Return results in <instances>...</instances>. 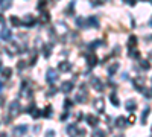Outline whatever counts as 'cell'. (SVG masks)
<instances>
[{"instance_id":"30bf717a","label":"cell","mask_w":152,"mask_h":137,"mask_svg":"<svg viewBox=\"0 0 152 137\" xmlns=\"http://www.w3.org/2000/svg\"><path fill=\"white\" fill-rule=\"evenodd\" d=\"M85 120H87V123L90 127H93V128H96L97 123H99V119L96 117V116H93V114H88L87 117H85Z\"/></svg>"},{"instance_id":"9c48e42d","label":"cell","mask_w":152,"mask_h":137,"mask_svg":"<svg viewBox=\"0 0 152 137\" xmlns=\"http://www.w3.org/2000/svg\"><path fill=\"white\" fill-rule=\"evenodd\" d=\"M71 90H73V82H71V81L62 82V85H61V92L62 93H70Z\"/></svg>"},{"instance_id":"52a82bcc","label":"cell","mask_w":152,"mask_h":137,"mask_svg":"<svg viewBox=\"0 0 152 137\" xmlns=\"http://www.w3.org/2000/svg\"><path fill=\"white\" fill-rule=\"evenodd\" d=\"M46 79H47V82H50V84H53V82L58 79V72L55 68H49L47 75H46Z\"/></svg>"},{"instance_id":"3957f363","label":"cell","mask_w":152,"mask_h":137,"mask_svg":"<svg viewBox=\"0 0 152 137\" xmlns=\"http://www.w3.org/2000/svg\"><path fill=\"white\" fill-rule=\"evenodd\" d=\"M55 32H56V35L64 37V35H67V34H69V27H67V24H65V23L58 22L56 26H55Z\"/></svg>"},{"instance_id":"7402d4cb","label":"cell","mask_w":152,"mask_h":137,"mask_svg":"<svg viewBox=\"0 0 152 137\" xmlns=\"http://www.w3.org/2000/svg\"><path fill=\"white\" fill-rule=\"evenodd\" d=\"M11 73H12V70H11L9 67H6V68H2V78H3V79H5V78L8 79V78L11 76Z\"/></svg>"},{"instance_id":"f546056e","label":"cell","mask_w":152,"mask_h":137,"mask_svg":"<svg viewBox=\"0 0 152 137\" xmlns=\"http://www.w3.org/2000/svg\"><path fill=\"white\" fill-rule=\"evenodd\" d=\"M140 66H142V68H144V70H149V68H151V64L148 63L146 59H142L140 61Z\"/></svg>"},{"instance_id":"ab89813d","label":"cell","mask_w":152,"mask_h":137,"mask_svg":"<svg viewBox=\"0 0 152 137\" xmlns=\"http://www.w3.org/2000/svg\"><path fill=\"white\" fill-rule=\"evenodd\" d=\"M142 2H149V0H142Z\"/></svg>"},{"instance_id":"d4e9b609","label":"cell","mask_w":152,"mask_h":137,"mask_svg":"<svg viewBox=\"0 0 152 137\" xmlns=\"http://www.w3.org/2000/svg\"><path fill=\"white\" fill-rule=\"evenodd\" d=\"M11 23H12V26L18 27V26H22V20H18L15 15H12V17H11Z\"/></svg>"},{"instance_id":"4316f807","label":"cell","mask_w":152,"mask_h":137,"mask_svg":"<svg viewBox=\"0 0 152 137\" xmlns=\"http://www.w3.org/2000/svg\"><path fill=\"white\" fill-rule=\"evenodd\" d=\"M149 111L151 110L146 107L144 108V111H143V116H142V123H146V119H148V114H149Z\"/></svg>"},{"instance_id":"74e56055","label":"cell","mask_w":152,"mask_h":137,"mask_svg":"<svg viewBox=\"0 0 152 137\" xmlns=\"http://www.w3.org/2000/svg\"><path fill=\"white\" fill-rule=\"evenodd\" d=\"M149 24H151V27H152V18H151V22H149Z\"/></svg>"},{"instance_id":"6da1fadb","label":"cell","mask_w":152,"mask_h":137,"mask_svg":"<svg viewBox=\"0 0 152 137\" xmlns=\"http://www.w3.org/2000/svg\"><path fill=\"white\" fill-rule=\"evenodd\" d=\"M18 110H20V104H18V101H12L11 104H9L8 117H5V120H11V119H14L15 116L18 114Z\"/></svg>"},{"instance_id":"603a6c76","label":"cell","mask_w":152,"mask_h":137,"mask_svg":"<svg viewBox=\"0 0 152 137\" xmlns=\"http://www.w3.org/2000/svg\"><path fill=\"white\" fill-rule=\"evenodd\" d=\"M91 24H93V27H99V23H97V20L94 17L87 18V26H91Z\"/></svg>"},{"instance_id":"d590c367","label":"cell","mask_w":152,"mask_h":137,"mask_svg":"<svg viewBox=\"0 0 152 137\" xmlns=\"http://www.w3.org/2000/svg\"><path fill=\"white\" fill-rule=\"evenodd\" d=\"M65 117H69V113H64V114H62V116H61V119H62V120H64V119H65Z\"/></svg>"},{"instance_id":"44dd1931","label":"cell","mask_w":152,"mask_h":137,"mask_svg":"<svg viewBox=\"0 0 152 137\" xmlns=\"http://www.w3.org/2000/svg\"><path fill=\"white\" fill-rule=\"evenodd\" d=\"M50 49H52V44H44V46H43V50H44V57H46V58L50 57V53H52Z\"/></svg>"},{"instance_id":"5bb4252c","label":"cell","mask_w":152,"mask_h":137,"mask_svg":"<svg viewBox=\"0 0 152 137\" xmlns=\"http://www.w3.org/2000/svg\"><path fill=\"white\" fill-rule=\"evenodd\" d=\"M96 63H97V58H96V55H94V53L87 55V64H88V67H94Z\"/></svg>"},{"instance_id":"4fadbf2b","label":"cell","mask_w":152,"mask_h":137,"mask_svg":"<svg viewBox=\"0 0 152 137\" xmlns=\"http://www.w3.org/2000/svg\"><path fill=\"white\" fill-rule=\"evenodd\" d=\"M126 125H128V119H126V117L120 116V117L116 119V127H119V128H125Z\"/></svg>"},{"instance_id":"ffe728a7","label":"cell","mask_w":152,"mask_h":137,"mask_svg":"<svg viewBox=\"0 0 152 137\" xmlns=\"http://www.w3.org/2000/svg\"><path fill=\"white\" fill-rule=\"evenodd\" d=\"M49 20H50L49 12H41V15H40V22H41V23H49Z\"/></svg>"},{"instance_id":"7c38bea8","label":"cell","mask_w":152,"mask_h":137,"mask_svg":"<svg viewBox=\"0 0 152 137\" xmlns=\"http://www.w3.org/2000/svg\"><path fill=\"white\" fill-rule=\"evenodd\" d=\"M125 107H126V110H128V111H131V113L135 111V108H137L135 99H128V101H126V105H125Z\"/></svg>"},{"instance_id":"8fae6325","label":"cell","mask_w":152,"mask_h":137,"mask_svg":"<svg viewBox=\"0 0 152 137\" xmlns=\"http://www.w3.org/2000/svg\"><path fill=\"white\" fill-rule=\"evenodd\" d=\"M58 68H59V72H70L71 70V64L69 63V61H62V63H59Z\"/></svg>"},{"instance_id":"484cf974","label":"cell","mask_w":152,"mask_h":137,"mask_svg":"<svg viewBox=\"0 0 152 137\" xmlns=\"http://www.w3.org/2000/svg\"><path fill=\"white\" fill-rule=\"evenodd\" d=\"M111 104H113L114 107H119V105H120V102H119L117 96H116L114 93H111Z\"/></svg>"},{"instance_id":"ac0fdd59","label":"cell","mask_w":152,"mask_h":137,"mask_svg":"<svg viewBox=\"0 0 152 137\" xmlns=\"http://www.w3.org/2000/svg\"><path fill=\"white\" fill-rule=\"evenodd\" d=\"M26 131H28V127H26V125H22V127H15L14 128V134H24Z\"/></svg>"},{"instance_id":"ba28073f","label":"cell","mask_w":152,"mask_h":137,"mask_svg":"<svg viewBox=\"0 0 152 137\" xmlns=\"http://www.w3.org/2000/svg\"><path fill=\"white\" fill-rule=\"evenodd\" d=\"M34 24H35V18L32 15H24V18L22 20V26L24 27H34Z\"/></svg>"},{"instance_id":"d6a6232c","label":"cell","mask_w":152,"mask_h":137,"mask_svg":"<svg viewBox=\"0 0 152 137\" xmlns=\"http://www.w3.org/2000/svg\"><path fill=\"white\" fill-rule=\"evenodd\" d=\"M46 6V0H40V3H38V8L41 9V8H44Z\"/></svg>"},{"instance_id":"f35d334b","label":"cell","mask_w":152,"mask_h":137,"mask_svg":"<svg viewBox=\"0 0 152 137\" xmlns=\"http://www.w3.org/2000/svg\"><path fill=\"white\" fill-rule=\"evenodd\" d=\"M0 70H2V61H0Z\"/></svg>"},{"instance_id":"8d00e7d4","label":"cell","mask_w":152,"mask_h":137,"mask_svg":"<svg viewBox=\"0 0 152 137\" xmlns=\"http://www.w3.org/2000/svg\"><path fill=\"white\" fill-rule=\"evenodd\" d=\"M149 57H151V58H152V50H151V52H149Z\"/></svg>"},{"instance_id":"4dcf8cb0","label":"cell","mask_w":152,"mask_h":137,"mask_svg":"<svg viewBox=\"0 0 152 137\" xmlns=\"http://www.w3.org/2000/svg\"><path fill=\"white\" fill-rule=\"evenodd\" d=\"M26 67V61H20V63L17 64V68H20V70H22V68H24Z\"/></svg>"},{"instance_id":"d6986e66","label":"cell","mask_w":152,"mask_h":137,"mask_svg":"<svg viewBox=\"0 0 152 137\" xmlns=\"http://www.w3.org/2000/svg\"><path fill=\"white\" fill-rule=\"evenodd\" d=\"M117 68H119V64L117 63H113V64L108 67V75H110V76H113V75L117 72Z\"/></svg>"},{"instance_id":"e575fe53","label":"cell","mask_w":152,"mask_h":137,"mask_svg":"<svg viewBox=\"0 0 152 137\" xmlns=\"http://www.w3.org/2000/svg\"><path fill=\"white\" fill-rule=\"evenodd\" d=\"M126 2H128L131 6H135V0H126Z\"/></svg>"},{"instance_id":"5b68a950","label":"cell","mask_w":152,"mask_h":137,"mask_svg":"<svg viewBox=\"0 0 152 137\" xmlns=\"http://www.w3.org/2000/svg\"><path fill=\"white\" fill-rule=\"evenodd\" d=\"M90 82H91V87H93L96 92H103V88H105V87H103V82H102L101 79H99V78L93 76Z\"/></svg>"},{"instance_id":"2e32d148","label":"cell","mask_w":152,"mask_h":137,"mask_svg":"<svg viewBox=\"0 0 152 137\" xmlns=\"http://www.w3.org/2000/svg\"><path fill=\"white\" fill-rule=\"evenodd\" d=\"M11 8V0H0V9L6 11Z\"/></svg>"},{"instance_id":"f1b7e54d","label":"cell","mask_w":152,"mask_h":137,"mask_svg":"<svg viewBox=\"0 0 152 137\" xmlns=\"http://www.w3.org/2000/svg\"><path fill=\"white\" fill-rule=\"evenodd\" d=\"M43 116H44V117H50V116H52V107H50V105L46 107V110H44Z\"/></svg>"},{"instance_id":"9a60e30c","label":"cell","mask_w":152,"mask_h":137,"mask_svg":"<svg viewBox=\"0 0 152 137\" xmlns=\"http://www.w3.org/2000/svg\"><path fill=\"white\" fill-rule=\"evenodd\" d=\"M128 55L131 58H140V52H138L135 47H129V50H128Z\"/></svg>"},{"instance_id":"1f68e13d","label":"cell","mask_w":152,"mask_h":137,"mask_svg":"<svg viewBox=\"0 0 152 137\" xmlns=\"http://www.w3.org/2000/svg\"><path fill=\"white\" fill-rule=\"evenodd\" d=\"M64 107H65V108H70V107H71V101H70V99H65V101H64Z\"/></svg>"},{"instance_id":"83f0119b","label":"cell","mask_w":152,"mask_h":137,"mask_svg":"<svg viewBox=\"0 0 152 137\" xmlns=\"http://www.w3.org/2000/svg\"><path fill=\"white\" fill-rule=\"evenodd\" d=\"M73 6H75V3L71 2V3L69 5V8L65 9V15H73Z\"/></svg>"},{"instance_id":"cb8c5ba5","label":"cell","mask_w":152,"mask_h":137,"mask_svg":"<svg viewBox=\"0 0 152 137\" xmlns=\"http://www.w3.org/2000/svg\"><path fill=\"white\" fill-rule=\"evenodd\" d=\"M135 44H137V37L131 35L129 40H128V47H135Z\"/></svg>"},{"instance_id":"7a4b0ae2","label":"cell","mask_w":152,"mask_h":137,"mask_svg":"<svg viewBox=\"0 0 152 137\" xmlns=\"http://www.w3.org/2000/svg\"><path fill=\"white\" fill-rule=\"evenodd\" d=\"M87 98H88L87 88H85V85H81V87H79L78 94H76V102H81V104H84V102H87Z\"/></svg>"},{"instance_id":"836d02e7","label":"cell","mask_w":152,"mask_h":137,"mask_svg":"<svg viewBox=\"0 0 152 137\" xmlns=\"http://www.w3.org/2000/svg\"><path fill=\"white\" fill-rule=\"evenodd\" d=\"M103 134V131H101V129H96L94 131V136H102Z\"/></svg>"},{"instance_id":"277c9868","label":"cell","mask_w":152,"mask_h":137,"mask_svg":"<svg viewBox=\"0 0 152 137\" xmlns=\"http://www.w3.org/2000/svg\"><path fill=\"white\" fill-rule=\"evenodd\" d=\"M93 108L96 110L97 113H103L105 111V102H103V99L102 98H96L94 101H93Z\"/></svg>"},{"instance_id":"8992f818","label":"cell","mask_w":152,"mask_h":137,"mask_svg":"<svg viewBox=\"0 0 152 137\" xmlns=\"http://www.w3.org/2000/svg\"><path fill=\"white\" fill-rule=\"evenodd\" d=\"M67 134H70V136H78V134H85V131L84 129H81V128H78L75 123H71V125H69L67 127Z\"/></svg>"},{"instance_id":"e0dca14e","label":"cell","mask_w":152,"mask_h":137,"mask_svg":"<svg viewBox=\"0 0 152 137\" xmlns=\"http://www.w3.org/2000/svg\"><path fill=\"white\" fill-rule=\"evenodd\" d=\"M2 40H5V41H9L11 40V31L6 29V27H3V29H2Z\"/></svg>"},{"instance_id":"60d3db41","label":"cell","mask_w":152,"mask_h":137,"mask_svg":"<svg viewBox=\"0 0 152 137\" xmlns=\"http://www.w3.org/2000/svg\"><path fill=\"white\" fill-rule=\"evenodd\" d=\"M151 133H152V128H151Z\"/></svg>"}]
</instances>
